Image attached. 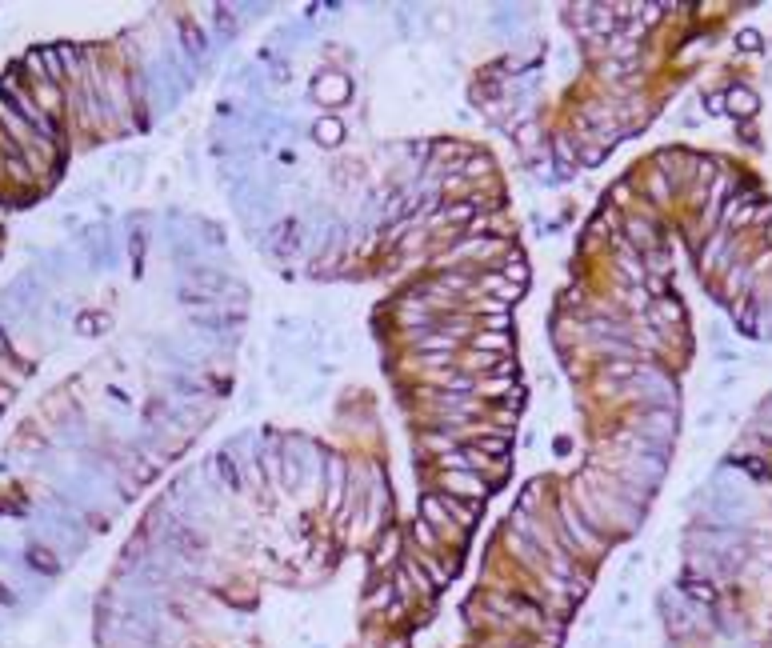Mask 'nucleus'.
<instances>
[{
    "label": "nucleus",
    "instance_id": "obj_4",
    "mask_svg": "<svg viewBox=\"0 0 772 648\" xmlns=\"http://www.w3.org/2000/svg\"><path fill=\"white\" fill-rule=\"evenodd\" d=\"M0 600H4V604H13V592H8L4 585H0Z\"/></svg>",
    "mask_w": 772,
    "mask_h": 648
},
{
    "label": "nucleus",
    "instance_id": "obj_3",
    "mask_svg": "<svg viewBox=\"0 0 772 648\" xmlns=\"http://www.w3.org/2000/svg\"><path fill=\"white\" fill-rule=\"evenodd\" d=\"M0 352H4V356H13V344H8L4 337H0Z\"/></svg>",
    "mask_w": 772,
    "mask_h": 648
},
{
    "label": "nucleus",
    "instance_id": "obj_2",
    "mask_svg": "<svg viewBox=\"0 0 772 648\" xmlns=\"http://www.w3.org/2000/svg\"><path fill=\"white\" fill-rule=\"evenodd\" d=\"M28 564H37V568H44V573H56V561H49L44 549H28Z\"/></svg>",
    "mask_w": 772,
    "mask_h": 648
},
{
    "label": "nucleus",
    "instance_id": "obj_1",
    "mask_svg": "<svg viewBox=\"0 0 772 648\" xmlns=\"http://www.w3.org/2000/svg\"><path fill=\"white\" fill-rule=\"evenodd\" d=\"M449 485L452 488H461V497H485L488 485L480 480V476H461V473H452L449 476Z\"/></svg>",
    "mask_w": 772,
    "mask_h": 648
}]
</instances>
